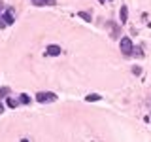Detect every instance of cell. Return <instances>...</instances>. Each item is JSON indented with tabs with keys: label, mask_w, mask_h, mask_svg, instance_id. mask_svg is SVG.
<instances>
[{
	"label": "cell",
	"mask_w": 151,
	"mask_h": 142,
	"mask_svg": "<svg viewBox=\"0 0 151 142\" xmlns=\"http://www.w3.org/2000/svg\"><path fill=\"white\" fill-rule=\"evenodd\" d=\"M119 47H121V53L125 57H132V49H134V46H132V40L129 36H123L121 42H119Z\"/></svg>",
	"instance_id": "obj_1"
},
{
	"label": "cell",
	"mask_w": 151,
	"mask_h": 142,
	"mask_svg": "<svg viewBox=\"0 0 151 142\" xmlns=\"http://www.w3.org/2000/svg\"><path fill=\"white\" fill-rule=\"evenodd\" d=\"M36 101L38 102H55L57 101V95L55 93H49V91H40L36 95Z\"/></svg>",
	"instance_id": "obj_2"
},
{
	"label": "cell",
	"mask_w": 151,
	"mask_h": 142,
	"mask_svg": "<svg viewBox=\"0 0 151 142\" xmlns=\"http://www.w3.org/2000/svg\"><path fill=\"white\" fill-rule=\"evenodd\" d=\"M45 55H49V57H57V55H60V46H55V44L47 46V47H45Z\"/></svg>",
	"instance_id": "obj_3"
},
{
	"label": "cell",
	"mask_w": 151,
	"mask_h": 142,
	"mask_svg": "<svg viewBox=\"0 0 151 142\" xmlns=\"http://www.w3.org/2000/svg\"><path fill=\"white\" fill-rule=\"evenodd\" d=\"M2 17H4V21H6L8 23V25H12V23H13V9H4V12H2Z\"/></svg>",
	"instance_id": "obj_4"
},
{
	"label": "cell",
	"mask_w": 151,
	"mask_h": 142,
	"mask_svg": "<svg viewBox=\"0 0 151 142\" xmlns=\"http://www.w3.org/2000/svg\"><path fill=\"white\" fill-rule=\"evenodd\" d=\"M119 17H121V23L125 25L127 19H129V8H127V6H121V9H119Z\"/></svg>",
	"instance_id": "obj_5"
},
{
	"label": "cell",
	"mask_w": 151,
	"mask_h": 142,
	"mask_svg": "<svg viewBox=\"0 0 151 142\" xmlns=\"http://www.w3.org/2000/svg\"><path fill=\"white\" fill-rule=\"evenodd\" d=\"M34 6H55V0H32Z\"/></svg>",
	"instance_id": "obj_6"
},
{
	"label": "cell",
	"mask_w": 151,
	"mask_h": 142,
	"mask_svg": "<svg viewBox=\"0 0 151 142\" xmlns=\"http://www.w3.org/2000/svg\"><path fill=\"white\" fill-rule=\"evenodd\" d=\"M85 101H87V102H96V101H100V95H96V93L87 95V97H85Z\"/></svg>",
	"instance_id": "obj_7"
},
{
	"label": "cell",
	"mask_w": 151,
	"mask_h": 142,
	"mask_svg": "<svg viewBox=\"0 0 151 142\" xmlns=\"http://www.w3.org/2000/svg\"><path fill=\"white\" fill-rule=\"evenodd\" d=\"M78 15L81 17V19H85V21H87V23H91V19H93V15H91V13H87V12H79Z\"/></svg>",
	"instance_id": "obj_8"
},
{
	"label": "cell",
	"mask_w": 151,
	"mask_h": 142,
	"mask_svg": "<svg viewBox=\"0 0 151 142\" xmlns=\"http://www.w3.org/2000/svg\"><path fill=\"white\" fill-rule=\"evenodd\" d=\"M19 102H21V104H30V97H28V95H25V93H23L21 97H19Z\"/></svg>",
	"instance_id": "obj_9"
},
{
	"label": "cell",
	"mask_w": 151,
	"mask_h": 142,
	"mask_svg": "<svg viewBox=\"0 0 151 142\" xmlns=\"http://www.w3.org/2000/svg\"><path fill=\"white\" fill-rule=\"evenodd\" d=\"M8 95H9V89H8V87H0V99L8 97Z\"/></svg>",
	"instance_id": "obj_10"
},
{
	"label": "cell",
	"mask_w": 151,
	"mask_h": 142,
	"mask_svg": "<svg viewBox=\"0 0 151 142\" xmlns=\"http://www.w3.org/2000/svg\"><path fill=\"white\" fill-rule=\"evenodd\" d=\"M17 104H19V102L15 101V99H8V106H9V108H15Z\"/></svg>",
	"instance_id": "obj_11"
},
{
	"label": "cell",
	"mask_w": 151,
	"mask_h": 142,
	"mask_svg": "<svg viewBox=\"0 0 151 142\" xmlns=\"http://www.w3.org/2000/svg\"><path fill=\"white\" fill-rule=\"evenodd\" d=\"M6 27H8V23L4 21V17H2V15H0V28H6Z\"/></svg>",
	"instance_id": "obj_12"
},
{
	"label": "cell",
	"mask_w": 151,
	"mask_h": 142,
	"mask_svg": "<svg viewBox=\"0 0 151 142\" xmlns=\"http://www.w3.org/2000/svg\"><path fill=\"white\" fill-rule=\"evenodd\" d=\"M132 72H134V74H142V68H140V66H134V68H132Z\"/></svg>",
	"instance_id": "obj_13"
},
{
	"label": "cell",
	"mask_w": 151,
	"mask_h": 142,
	"mask_svg": "<svg viewBox=\"0 0 151 142\" xmlns=\"http://www.w3.org/2000/svg\"><path fill=\"white\" fill-rule=\"evenodd\" d=\"M4 9H6V8H4V4H2V0H0V15H2V12H4Z\"/></svg>",
	"instance_id": "obj_14"
},
{
	"label": "cell",
	"mask_w": 151,
	"mask_h": 142,
	"mask_svg": "<svg viewBox=\"0 0 151 142\" xmlns=\"http://www.w3.org/2000/svg\"><path fill=\"white\" fill-rule=\"evenodd\" d=\"M2 112H4V104L0 102V116H2Z\"/></svg>",
	"instance_id": "obj_15"
},
{
	"label": "cell",
	"mask_w": 151,
	"mask_h": 142,
	"mask_svg": "<svg viewBox=\"0 0 151 142\" xmlns=\"http://www.w3.org/2000/svg\"><path fill=\"white\" fill-rule=\"evenodd\" d=\"M98 2H102V4H104V2H106V0H98Z\"/></svg>",
	"instance_id": "obj_16"
}]
</instances>
